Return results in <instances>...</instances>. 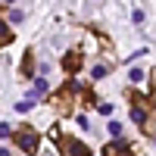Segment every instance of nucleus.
<instances>
[{
  "label": "nucleus",
  "instance_id": "11",
  "mask_svg": "<svg viewBox=\"0 0 156 156\" xmlns=\"http://www.w3.org/2000/svg\"><path fill=\"white\" fill-rule=\"evenodd\" d=\"M131 19H134L137 25H144V19H147V16H144V9H134V16H131Z\"/></svg>",
  "mask_w": 156,
  "mask_h": 156
},
{
  "label": "nucleus",
  "instance_id": "5",
  "mask_svg": "<svg viewBox=\"0 0 156 156\" xmlns=\"http://www.w3.org/2000/svg\"><path fill=\"white\" fill-rule=\"evenodd\" d=\"M62 69H66L69 75H75L78 69H81V50H69V53L62 56Z\"/></svg>",
  "mask_w": 156,
  "mask_h": 156
},
{
  "label": "nucleus",
  "instance_id": "10",
  "mask_svg": "<svg viewBox=\"0 0 156 156\" xmlns=\"http://www.w3.org/2000/svg\"><path fill=\"white\" fill-rule=\"evenodd\" d=\"M16 109H19V112H28V109H31V100H22V103H16Z\"/></svg>",
  "mask_w": 156,
  "mask_h": 156
},
{
  "label": "nucleus",
  "instance_id": "2",
  "mask_svg": "<svg viewBox=\"0 0 156 156\" xmlns=\"http://www.w3.org/2000/svg\"><path fill=\"white\" fill-rule=\"evenodd\" d=\"M56 150H59V156H90V150H87V144L84 140H78V137H56Z\"/></svg>",
  "mask_w": 156,
  "mask_h": 156
},
{
  "label": "nucleus",
  "instance_id": "9",
  "mask_svg": "<svg viewBox=\"0 0 156 156\" xmlns=\"http://www.w3.org/2000/svg\"><path fill=\"white\" fill-rule=\"evenodd\" d=\"M6 19H12V22H22V19H25V12H22V9H12V12H6Z\"/></svg>",
  "mask_w": 156,
  "mask_h": 156
},
{
  "label": "nucleus",
  "instance_id": "12",
  "mask_svg": "<svg viewBox=\"0 0 156 156\" xmlns=\"http://www.w3.org/2000/svg\"><path fill=\"white\" fill-rule=\"evenodd\" d=\"M109 134H122V125L119 122H109Z\"/></svg>",
  "mask_w": 156,
  "mask_h": 156
},
{
  "label": "nucleus",
  "instance_id": "14",
  "mask_svg": "<svg viewBox=\"0 0 156 156\" xmlns=\"http://www.w3.org/2000/svg\"><path fill=\"white\" fill-rule=\"evenodd\" d=\"M6 3H9V0H6Z\"/></svg>",
  "mask_w": 156,
  "mask_h": 156
},
{
  "label": "nucleus",
  "instance_id": "16",
  "mask_svg": "<svg viewBox=\"0 0 156 156\" xmlns=\"http://www.w3.org/2000/svg\"><path fill=\"white\" fill-rule=\"evenodd\" d=\"M47 156H50V153H47Z\"/></svg>",
  "mask_w": 156,
  "mask_h": 156
},
{
  "label": "nucleus",
  "instance_id": "7",
  "mask_svg": "<svg viewBox=\"0 0 156 156\" xmlns=\"http://www.w3.org/2000/svg\"><path fill=\"white\" fill-rule=\"evenodd\" d=\"M31 72H34V53H31V50H25V56H22V75L28 78Z\"/></svg>",
  "mask_w": 156,
  "mask_h": 156
},
{
  "label": "nucleus",
  "instance_id": "13",
  "mask_svg": "<svg viewBox=\"0 0 156 156\" xmlns=\"http://www.w3.org/2000/svg\"><path fill=\"white\" fill-rule=\"evenodd\" d=\"M106 75V66H94V78H103Z\"/></svg>",
  "mask_w": 156,
  "mask_h": 156
},
{
  "label": "nucleus",
  "instance_id": "8",
  "mask_svg": "<svg viewBox=\"0 0 156 156\" xmlns=\"http://www.w3.org/2000/svg\"><path fill=\"white\" fill-rule=\"evenodd\" d=\"M12 41V34H9V22L3 19V22H0V44H9Z\"/></svg>",
  "mask_w": 156,
  "mask_h": 156
},
{
  "label": "nucleus",
  "instance_id": "15",
  "mask_svg": "<svg viewBox=\"0 0 156 156\" xmlns=\"http://www.w3.org/2000/svg\"><path fill=\"white\" fill-rule=\"evenodd\" d=\"M153 103H156V100H153Z\"/></svg>",
  "mask_w": 156,
  "mask_h": 156
},
{
  "label": "nucleus",
  "instance_id": "4",
  "mask_svg": "<svg viewBox=\"0 0 156 156\" xmlns=\"http://www.w3.org/2000/svg\"><path fill=\"white\" fill-rule=\"evenodd\" d=\"M103 156H134V153H131V144H128V140H112V144H106Z\"/></svg>",
  "mask_w": 156,
  "mask_h": 156
},
{
  "label": "nucleus",
  "instance_id": "3",
  "mask_svg": "<svg viewBox=\"0 0 156 156\" xmlns=\"http://www.w3.org/2000/svg\"><path fill=\"white\" fill-rule=\"evenodd\" d=\"M131 100H134V97H131ZM131 122H134V125H140L147 134H153V119H150V112L140 106L137 100H134V106H131Z\"/></svg>",
  "mask_w": 156,
  "mask_h": 156
},
{
  "label": "nucleus",
  "instance_id": "6",
  "mask_svg": "<svg viewBox=\"0 0 156 156\" xmlns=\"http://www.w3.org/2000/svg\"><path fill=\"white\" fill-rule=\"evenodd\" d=\"M44 90H47V78L41 75V78H34V87L28 90V100H37V97L44 94Z\"/></svg>",
  "mask_w": 156,
  "mask_h": 156
},
{
  "label": "nucleus",
  "instance_id": "1",
  "mask_svg": "<svg viewBox=\"0 0 156 156\" xmlns=\"http://www.w3.org/2000/svg\"><path fill=\"white\" fill-rule=\"evenodd\" d=\"M12 140H16V144H19V150H22V153H28V156H34V153H37V147H41V134H37L31 125L16 128Z\"/></svg>",
  "mask_w": 156,
  "mask_h": 156
}]
</instances>
